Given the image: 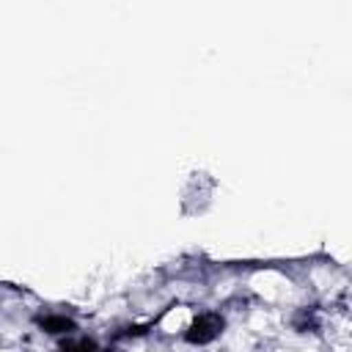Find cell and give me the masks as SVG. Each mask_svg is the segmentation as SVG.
I'll use <instances>...</instances> for the list:
<instances>
[{
	"mask_svg": "<svg viewBox=\"0 0 352 352\" xmlns=\"http://www.w3.org/2000/svg\"><path fill=\"white\" fill-rule=\"evenodd\" d=\"M38 324H41L47 333H72V330H74V322L66 319V316H44Z\"/></svg>",
	"mask_w": 352,
	"mask_h": 352,
	"instance_id": "obj_2",
	"label": "cell"
},
{
	"mask_svg": "<svg viewBox=\"0 0 352 352\" xmlns=\"http://www.w3.org/2000/svg\"><path fill=\"white\" fill-rule=\"evenodd\" d=\"M220 330H223V316H217V314H201V316L190 324L187 341H190V344H206V341L217 338Z\"/></svg>",
	"mask_w": 352,
	"mask_h": 352,
	"instance_id": "obj_1",
	"label": "cell"
},
{
	"mask_svg": "<svg viewBox=\"0 0 352 352\" xmlns=\"http://www.w3.org/2000/svg\"><path fill=\"white\" fill-rule=\"evenodd\" d=\"M94 349H96V346H94V341H88V338L60 344V352H94Z\"/></svg>",
	"mask_w": 352,
	"mask_h": 352,
	"instance_id": "obj_3",
	"label": "cell"
}]
</instances>
